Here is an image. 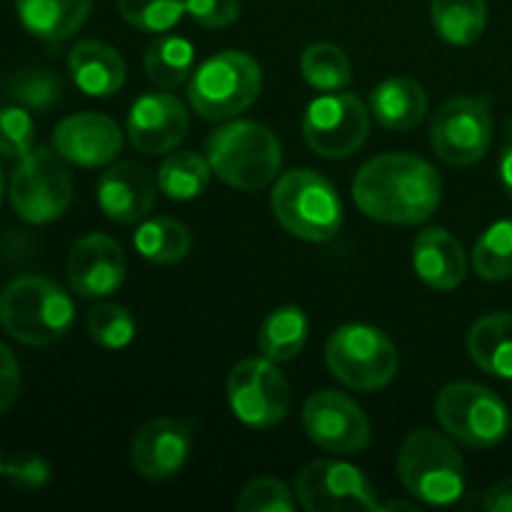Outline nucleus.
<instances>
[{"mask_svg": "<svg viewBox=\"0 0 512 512\" xmlns=\"http://www.w3.org/2000/svg\"><path fill=\"white\" fill-rule=\"evenodd\" d=\"M443 183L428 160L410 153H385L368 160L353 180V198L370 220L415 225L438 210Z\"/></svg>", "mask_w": 512, "mask_h": 512, "instance_id": "f257e3e1", "label": "nucleus"}, {"mask_svg": "<svg viewBox=\"0 0 512 512\" xmlns=\"http://www.w3.org/2000/svg\"><path fill=\"white\" fill-rule=\"evenodd\" d=\"M73 320V298L45 275H20L0 293V325L30 348L58 343Z\"/></svg>", "mask_w": 512, "mask_h": 512, "instance_id": "f03ea898", "label": "nucleus"}, {"mask_svg": "<svg viewBox=\"0 0 512 512\" xmlns=\"http://www.w3.org/2000/svg\"><path fill=\"white\" fill-rule=\"evenodd\" d=\"M205 158L225 185L250 193L273 183L283 150L270 128L253 120H233L210 133Z\"/></svg>", "mask_w": 512, "mask_h": 512, "instance_id": "7ed1b4c3", "label": "nucleus"}, {"mask_svg": "<svg viewBox=\"0 0 512 512\" xmlns=\"http://www.w3.org/2000/svg\"><path fill=\"white\" fill-rule=\"evenodd\" d=\"M275 220L290 235L308 243H325L343 225V203L330 180L315 170L298 168L280 175L270 195Z\"/></svg>", "mask_w": 512, "mask_h": 512, "instance_id": "20e7f679", "label": "nucleus"}, {"mask_svg": "<svg viewBox=\"0 0 512 512\" xmlns=\"http://www.w3.org/2000/svg\"><path fill=\"white\" fill-rule=\"evenodd\" d=\"M398 475L415 500L445 508L463 498L465 463L455 445L435 430H415L398 453Z\"/></svg>", "mask_w": 512, "mask_h": 512, "instance_id": "39448f33", "label": "nucleus"}, {"mask_svg": "<svg viewBox=\"0 0 512 512\" xmlns=\"http://www.w3.org/2000/svg\"><path fill=\"white\" fill-rule=\"evenodd\" d=\"M263 88L260 63L240 50H223L193 70L188 100L205 120H233L258 100Z\"/></svg>", "mask_w": 512, "mask_h": 512, "instance_id": "423d86ee", "label": "nucleus"}, {"mask_svg": "<svg viewBox=\"0 0 512 512\" xmlns=\"http://www.w3.org/2000/svg\"><path fill=\"white\" fill-rule=\"evenodd\" d=\"M325 363L333 378L345 388L373 393L393 383L398 375V348L383 330L350 323L335 330L325 345Z\"/></svg>", "mask_w": 512, "mask_h": 512, "instance_id": "0eeeda50", "label": "nucleus"}, {"mask_svg": "<svg viewBox=\"0 0 512 512\" xmlns=\"http://www.w3.org/2000/svg\"><path fill=\"white\" fill-rule=\"evenodd\" d=\"M10 205L33 225L58 220L73 203V178L65 158L55 148H30L10 175Z\"/></svg>", "mask_w": 512, "mask_h": 512, "instance_id": "6e6552de", "label": "nucleus"}, {"mask_svg": "<svg viewBox=\"0 0 512 512\" xmlns=\"http://www.w3.org/2000/svg\"><path fill=\"white\" fill-rule=\"evenodd\" d=\"M445 433L468 448H493L510 433V410L495 390L478 383H450L435 398Z\"/></svg>", "mask_w": 512, "mask_h": 512, "instance_id": "1a4fd4ad", "label": "nucleus"}, {"mask_svg": "<svg viewBox=\"0 0 512 512\" xmlns=\"http://www.w3.org/2000/svg\"><path fill=\"white\" fill-rule=\"evenodd\" d=\"M370 133V110L353 93H325L303 115V138L323 158H350Z\"/></svg>", "mask_w": 512, "mask_h": 512, "instance_id": "9d476101", "label": "nucleus"}, {"mask_svg": "<svg viewBox=\"0 0 512 512\" xmlns=\"http://www.w3.org/2000/svg\"><path fill=\"white\" fill-rule=\"evenodd\" d=\"M228 403L235 418L255 430L283 423L290 408V385L268 358L240 360L228 375Z\"/></svg>", "mask_w": 512, "mask_h": 512, "instance_id": "9b49d317", "label": "nucleus"}, {"mask_svg": "<svg viewBox=\"0 0 512 512\" xmlns=\"http://www.w3.org/2000/svg\"><path fill=\"white\" fill-rule=\"evenodd\" d=\"M430 143L438 158L465 168L485 158L493 143V115L485 98H453L443 103L430 125Z\"/></svg>", "mask_w": 512, "mask_h": 512, "instance_id": "f8f14e48", "label": "nucleus"}, {"mask_svg": "<svg viewBox=\"0 0 512 512\" xmlns=\"http://www.w3.org/2000/svg\"><path fill=\"white\" fill-rule=\"evenodd\" d=\"M295 498L308 512L380 510L378 493L363 470L340 460H313L295 478Z\"/></svg>", "mask_w": 512, "mask_h": 512, "instance_id": "ddd939ff", "label": "nucleus"}, {"mask_svg": "<svg viewBox=\"0 0 512 512\" xmlns=\"http://www.w3.org/2000/svg\"><path fill=\"white\" fill-rule=\"evenodd\" d=\"M308 438L328 453L355 455L370 445V423L363 408L338 390H320L303 405Z\"/></svg>", "mask_w": 512, "mask_h": 512, "instance_id": "4468645a", "label": "nucleus"}, {"mask_svg": "<svg viewBox=\"0 0 512 512\" xmlns=\"http://www.w3.org/2000/svg\"><path fill=\"white\" fill-rule=\"evenodd\" d=\"M125 273H128V260L118 240L110 235H83L70 248L68 283L80 298H110L123 285Z\"/></svg>", "mask_w": 512, "mask_h": 512, "instance_id": "2eb2a0df", "label": "nucleus"}, {"mask_svg": "<svg viewBox=\"0 0 512 512\" xmlns=\"http://www.w3.org/2000/svg\"><path fill=\"white\" fill-rule=\"evenodd\" d=\"M193 448V425L180 418H155L135 433L130 463L145 480H170L183 470Z\"/></svg>", "mask_w": 512, "mask_h": 512, "instance_id": "dca6fc26", "label": "nucleus"}, {"mask_svg": "<svg viewBox=\"0 0 512 512\" xmlns=\"http://www.w3.org/2000/svg\"><path fill=\"white\" fill-rule=\"evenodd\" d=\"M158 190L153 170L135 160H120L100 175L95 195L105 218L118 225H135L153 213Z\"/></svg>", "mask_w": 512, "mask_h": 512, "instance_id": "f3484780", "label": "nucleus"}, {"mask_svg": "<svg viewBox=\"0 0 512 512\" xmlns=\"http://www.w3.org/2000/svg\"><path fill=\"white\" fill-rule=\"evenodd\" d=\"M188 110L170 93H145L128 113V138L145 155H165L183 143Z\"/></svg>", "mask_w": 512, "mask_h": 512, "instance_id": "a211bd4d", "label": "nucleus"}, {"mask_svg": "<svg viewBox=\"0 0 512 512\" xmlns=\"http://www.w3.org/2000/svg\"><path fill=\"white\" fill-rule=\"evenodd\" d=\"M53 148L68 163L80 168H100L118 158L123 148V133L108 115L78 113L55 125Z\"/></svg>", "mask_w": 512, "mask_h": 512, "instance_id": "6ab92c4d", "label": "nucleus"}, {"mask_svg": "<svg viewBox=\"0 0 512 512\" xmlns=\"http://www.w3.org/2000/svg\"><path fill=\"white\" fill-rule=\"evenodd\" d=\"M413 268L428 288L450 293L468 273V258L460 240L445 228H428L415 238Z\"/></svg>", "mask_w": 512, "mask_h": 512, "instance_id": "aec40b11", "label": "nucleus"}, {"mask_svg": "<svg viewBox=\"0 0 512 512\" xmlns=\"http://www.w3.org/2000/svg\"><path fill=\"white\" fill-rule=\"evenodd\" d=\"M73 83L90 98H110L125 85V60L113 45L100 40H80L68 55Z\"/></svg>", "mask_w": 512, "mask_h": 512, "instance_id": "412c9836", "label": "nucleus"}, {"mask_svg": "<svg viewBox=\"0 0 512 512\" xmlns=\"http://www.w3.org/2000/svg\"><path fill=\"white\" fill-rule=\"evenodd\" d=\"M93 0H15V10L33 38L63 43L73 38L88 20Z\"/></svg>", "mask_w": 512, "mask_h": 512, "instance_id": "4be33fe9", "label": "nucleus"}, {"mask_svg": "<svg viewBox=\"0 0 512 512\" xmlns=\"http://www.w3.org/2000/svg\"><path fill=\"white\" fill-rule=\"evenodd\" d=\"M468 355L483 373L512 380V313H490L468 333Z\"/></svg>", "mask_w": 512, "mask_h": 512, "instance_id": "5701e85b", "label": "nucleus"}, {"mask_svg": "<svg viewBox=\"0 0 512 512\" xmlns=\"http://www.w3.org/2000/svg\"><path fill=\"white\" fill-rule=\"evenodd\" d=\"M370 113L390 130H410L428 113L425 88L413 78H388L370 95Z\"/></svg>", "mask_w": 512, "mask_h": 512, "instance_id": "b1692460", "label": "nucleus"}, {"mask_svg": "<svg viewBox=\"0 0 512 512\" xmlns=\"http://www.w3.org/2000/svg\"><path fill=\"white\" fill-rule=\"evenodd\" d=\"M308 315L298 305H283L263 320L258 330V350L273 363H288L308 343Z\"/></svg>", "mask_w": 512, "mask_h": 512, "instance_id": "393cba45", "label": "nucleus"}, {"mask_svg": "<svg viewBox=\"0 0 512 512\" xmlns=\"http://www.w3.org/2000/svg\"><path fill=\"white\" fill-rule=\"evenodd\" d=\"M133 243L135 250L155 265L180 263V260L188 258L190 248H193L190 230L170 215L140 220Z\"/></svg>", "mask_w": 512, "mask_h": 512, "instance_id": "a878e982", "label": "nucleus"}, {"mask_svg": "<svg viewBox=\"0 0 512 512\" xmlns=\"http://www.w3.org/2000/svg\"><path fill=\"white\" fill-rule=\"evenodd\" d=\"M145 75L163 90H173L188 80L195 65V48L180 35H160L145 50Z\"/></svg>", "mask_w": 512, "mask_h": 512, "instance_id": "bb28decb", "label": "nucleus"}, {"mask_svg": "<svg viewBox=\"0 0 512 512\" xmlns=\"http://www.w3.org/2000/svg\"><path fill=\"white\" fill-rule=\"evenodd\" d=\"M433 28L445 43L470 45L483 35L488 23L485 0H433L430 5Z\"/></svg>", "mask_w": 512, "mask_h": 512, "instance_id": "cd10ccee", "label": "nucleus"}, {"mask_svg": "<svg viewBox=\"0 0 512 512\" xmlns=\"http://www.w3.org/2000/svg\"><path fill=\"white\" fill-rule=\"evenodd\" d=\"M210 175H213V168H210L208 158L193 153V150H178V153H170L160 165V193L165 198L185 203V200H193L205 193Z\"/></svg>", "mask_w": 512, "mask_h": 512, "instance_id": "c85d7f7f", "label": "nucleus"}, {"mask_svg": "<svg viewBox=\"0 0 512 512\" xmlns=\"http://www.w3.org/2000/svg\"><path fill=\"white\" fill-rule=\"evenodd\" d=\"M300 73H303L305 83L320 93H338V90L348 88L353 80L348 55L333 43H313L310 48H305L303 58H300Z\"/></svg>", "mask_w": 512, "mask_h": 512, "instance_id": "c756f323", "label": "nucleus"}, {"mask_svg": "<svg viewBox=\"0 0 512 512\" xmlns=\"http://www.w3.org/2000/svg\"><path fill=\"white\" fill-rule=\"evenodd\" d=\"M473 268L483 280L512 278V218L490 225L473 248Z\"/></svg>", "mask_w": 512, "mask_h": 512, "instance_id": "7c9ffc66", "label": "nucleus"}, {"mask_svg": "<svg viewBox=\"0 0 512 512\" xmlns=\"http://www.w3.org/2000/svg\"><path fill=\"white\" fill-rule=\"evenodd\" d=\"M90 340L105 350H123L135 340V318L128 308L115 303L95 305L85 320Z\"/></svg>", "mask_w": 512, "mask_h": 512, "instance_id": "2f4dec72", "label": "nucleus"}, {"mask_svg": "<svg viewBox=\"0 0 512 512\" xmlns=\"http://www.w3.org/2000/svg\"><path fill=\"white\" fill-rule=\"evenodd\" d=\"M8 95L10 100H15V105H23V108L35 110V113H45V110L55 108L60 103L63 83H60L53 70H23L8 83Z\"/></svg>", "mask_w": 512, "mask_h": 512, "instance_id": "473e14b6", "label": "nucleus"}, {"mask_svg": "<svg viewBox=\"0 0 512 512\" xmlns=\"http://www.w3.org/2000/svg\"><path fill=\"white\" fill-rule=\"evenodd\" d=\"M118 10L133 28L165 33L185 13V0H118Z\"/></svg>", "mask_w": 512, "mask_h": 512, "instance_id": "72a5a7b5", "label": "nucleus"}, {"mask_svg": "<svg viewBox=\"0 0 512 512\" xmlns=\"http://www.w3.org/2000/svg\"><path fill=\"white\" fill-rule=\"evenodd\" d=\"M235 508L240 512H290L295 508V493L278 478H255L240 490Z\"/></svg>", "mask_w": 512, "mask_h": 512, "instance_id": "f704fd0d", "label": "nucleus"}, {"mask_svg": "<svg viewBox=\"0 0 512 512\" xmlns=\"http://www.w3.org/2000/svg\"><path fill=\"white\" fill-rule=\"evenodd\" d=\"M30 148H35V123L28 108L23 105L0 108V155L23 158Z\"/></svg>", "mask_w": 512, "mask_h": 512, "instance_id": "c9c22d12", "label": "nucleus"}, {"mask_svg": "<svg viewBox=\"0 0 512 512\" xmlns=\"http://www.w3.org/2000/svg\"><path fill=\"white\" fill-rule=\"evenodd\" d=\"M3 478L20 493H40L50 483V463L38 453H15L5 460Z\"/></svg>", "mask_w": 512, "mask_h": 512, "instance_id": "e433bc0d", "label": "nucleus"}, {"mask_svg": "<svg viewBox=\"0 0 512 512\" xmlns=\"http://www.w3.org/2000/svg\"><path fill=\"white\" fill-rule=\"evenodd\" d=\"M185 13L200 28H228L240 18V0H185Z\"/></svg>", "mask_w": 512, "mask_h": 512, "instance_id": "4c0bfd02", "label": "nucleus"}, {"mask_svg": "<svg viewBox=\"0 0 512 512\" xmlns=\"http://www.w3.org/2000/svg\"><path fill=\"white\" fill-rule=\"evenodd\" d=\"M20 395V365L13 350L0 343V415L8 413Z\"/></svg>", "mask_w": 512, "mask_h": 512, "instance_id": "58836bf2", "label": "nucleus"}, {"mask_svg": "<svg viewBox=\"0 0 512 512\" xmlns=\"http://www.w3.org/2000/svg\"><path fill=\"white\" fill-rule=\"evenodd\" d=\"M483 508L488 512H512V478L500 480L485 493Z\"/></svg>", "mask_w": 512, "mask_h": 512, "instance_id": "ea45409f", "label": "nucleus"}, {"mask_svg": "<svg viewBox=\"0 0 512 512\" xmlns=\"http://www.w3.org/2000/svg\"><path fill=\"white\" fill-rule=\"evenodd\" d=\"M500 180H503L505 193H508V198L512 200V140L508 148H505L503 158H500Z\"/></svg>", "mask_w": 512, "mask_h": 512, "instance_id": "a19ab883", "label": "nucleus"}, {"mask_svg": "<svg viewBox=\"0 0 512 512\" xmlns=\"http://www.w3.org/2000/svg\"><path fill=\"white\" fill-rule=\"evenodd\" d=\"M380 510H415V505H410V503H388V505H380Z\"/></svg>", "mask_w": 512, "mask_h": 512, "instance_id": "79ce46f5", "label": "nucleus"}, {"mask_svg": "<svg viewBox=\"0 0 512 512\" xmlns=\"http://www.w3.org/2000/svg\"><path fill=\"white\" fill-rule=\"evenodd\" d=\"M3 188H5V180H3V170H0V203H3Z\"/></svg>", "mask_w": 512, "mask_h": 512, "instance_id": "37998d69", "label": "nucleus"}, {"mask_svg": "<svg viewBox=\"0 0 512 512\" xmlns=\"http://www.w3.org/2000/svg\"><path fill=\"white\" fill-rule=\"evenodd\" d=\"M3 465H5V460H3V450H0V475H3Z\"/></svg>", "mask_w": 512, "mask_h": 512, "instance_id": "c03bdc74", "label": "nucleus"}]
</instances>
